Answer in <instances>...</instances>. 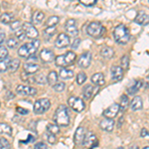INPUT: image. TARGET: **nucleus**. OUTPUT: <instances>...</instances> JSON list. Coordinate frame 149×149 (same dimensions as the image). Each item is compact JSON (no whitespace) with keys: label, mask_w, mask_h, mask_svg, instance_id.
I'll return each instance as SVG.
<instances>
[{"label":"nucleus","mask_w":149,"mask_h":149,"mask_svg":"<svg viewBox=\"0 0 149 149\" xmlns=\"http://www.w3.org/2000/svg\"><path fill=\"white\" fill-rule=\"evenodd\" d=\"M40 46V41L39 40H34L30 43H26V44L22 45L18 49V55L22 58H30L32 56H35L37 53L38 48Z\"/></svg>","instance_id":"f257e3e1"},{"label":"nucleus","mask_w":149,"mask_h":149,"mask_svg":"<svg viewBox=\"0 0 149 149\" xmlns=\"http://www.w3.org/2000/svg\"><path fill=\"white\" fill-rule=\"evenodd\" d=\"M54 120L59 126H68L70 124V115L68 107L64 104H61L56 109L54 115Z\"/></svg>","instance_id":"f03ea898"},{"label":"nucleus","mask_w":149,"mask_h":149,"mask_svg":"<svg viewBox=\"0 0 149 149\" xmlns=\"http://www.w3.org/2000/svg\"><path fill=\"white\" fill-rule=\"evenodd\" d=\"M113 37L118 44H127L128 41L130 40V33H129L128 28L123 24L116 26L113 31Z\"/></svg>","instance_id":"7ed1b4c3"},{"label":"nucleus","mask_w":149,"mask_h":149,"mask_svg":"<svg viewBox=\"0 0 149 149\" xmlns=\"http://www.w3.org/2000/svg\"><path fill=\"white\" fill-rule=\"evenodd\" d=\"M74 60H76V54L72 51H69L65 55L57 56L56 60H55V63H56V66L61 67V68L63 69L68 66H71L74 62Z\"/></svg>","instance_id":"20e7f679"},{"label":"nucleus","mask_w":149,"mask_h":149,"mask_svg":"<svg viewBox=\"0 0 149 149\" xmlns=\"http://www.w3.org/2000/svg\"><path fill=\"white\" fill-rule=\"evenodd\" d=\"M104 31L105 29L102 27V25L100 22H91L86 27V33L93 38L102 37Z\"/></svg>","instance_id":"39448f33"},{"label":"nucleus","mask_w":149,"mask_h":149,"mask_svg":"<svg viewBox=\"0 0 149 149\" xmlns=\"http://www.w3.org/2000/svg\"><path fill=\"white\" fill-rule=\"evenodd\" d=\"M51 107V102L48 98H40L34 103V112L36 114H42L46 112Z\"/></svg>","instance_id":"423d86ee"},{"label":"nucleus","mask_w":149,"mask_h":149,"mask_svg":"<svg viewBox=\"0 0 149 149\" xmlns=\"http://www.w3.org/2000/svg\"><path fill=\"white\" fill-rule=\"evenodd\" d=\"M68 104L69 107H71L72 109H74V111L77 112H81L85 109L86 105H85V102L81 98L78 97H70L69 100H68Z\"/></svg>","instance_id":"0eeeda50"},{"label":"nucleus","mask_w":149,"mask_h":149,"mask_svg":"<svg viewBox=\"0 0 149 149\" xmlns=\"http://www.w3.org/2000/svg\"><path fill=\"white\" fill-rule=\"evenodd\" d=\"M119 111H120V107H119V104H117V103H112L110 107H109L103 111V116H104L105 118L112 119L116 116Z\"/></svg>","instance_id":"6e6552de"},{"label":"nucleus","mask_w":149,"mask_h":149,"mask_svg":"<svg viewBox=\"0 0 149 149\" xmlns=\"http://www.w3.org/2000/svg\"><path fill=\"white\" fill-rule=\"evenodd\" d=\"M22 29L25 31L26 35H27L28 38H31V39H35L39 36V32L36 29V27L34 25H32L31 23L25 22L22 25Z\"/></svg>","instance_id":"1a4fd4ad"},{"label":"nucleus","mask_w":149,"mask_h":149,"mask_svg":"<svg viewBox=\"0 0 149 149\" xmlns=\"http://www.w3.org/2000/svg\"><path fill=\"white\" fill-rule=\"evenodd\" d=\"M86 128L85 127H78L76 132H74V141L77 145H83L85 143L86 140Z\"/></svg>","instance_id":"9d476101"},{"label":"nucleus","mask_w":149,"mask_h":149,"mask_svg":"<svg viewBox=\"0 0 149 149\" xmlns=\"http://www.w3.org/2000/svg\"><path fill=\"white\" fill-rule=\"evenodd\" d=\"M91 62H92V54L90 52H86L81 54L78 60V65L81 69H86L90 67Z\"/></svg>","instance_id":"9b49d317"},{"label":"nucleus","mask_w":149,"mask_h":149,"mask_svg":"<svg viewBox=\"0 0 149 149\" xmlns=\"http://www.w3.org/2000/svg\"><path fill=\"white\" fill-rule=\"evenodd\" d=\"M70 45V37L66 33H61L55 41V46L59 49H64Z\"/></svg>","instance_id":"f8f14e48"},{"label":"nucleus","mask_w":149,"mask_h":149,"mask_svg":"<svg viewBox=\"0 0 149 149\" xmlns=\"http://www.w3.org/2000/svg\"><path fill=\"white\" fill-rule=\"evenodd\" d=\"M65 29H66L67 33L71 36H77L79 34L77 22L74 19H69V20H67L66 24H65Z\"/></svg>","instance_id":"ddd939ff"},{"label":"nucleus","mask_w":149,"mask_h":149,"mask_svg":"<svg viewBox=\"0 0 149 149\" xmlns=\"http://www.w3.org/2000/svg\"><path fill=\"white\" fill-rule=\"evenodd\" d=\"M16 93L21 95H35L37 93V91L32 86L20 85L16 88Z\"/></svg>","instance_id":"4468645a"},{"label":"nucleus","mask_w":149,"mask_h":149,"mask_svg":"<svg viewBox=\"0 0 149 149\" xmlns=\"http://www.w3.org/2000/svg\"><path fill=\"white\" fill-rule=\"evenodd\" d=\"M110 74H111L112 81H119L123 78V68L120 66H112L110 69Z\"/></svg>","instance_id":"2eb2a0df"},{"label":"nucleus","mask_w":149,"mask_h":149,"mask_svg":"<svg viewBox=\"0 0 149 149\" xmlns=\"http://www.w3.org/2000/svg\"><path fill=\"white\" fill-rule=\"evenodd\" d=\"M40 57H41V60H42L44 63H51L52 61L56 60L54 52H53L52 50H50V49L42 50L41 53H40Z\"/></svg>","instance_id":"dca6fc26"},{"label":"nucleus","mask_w":149,"mask_h":149,"mask_svg":"<svg viewBox=\"0 0 149 149\" xmlns=\"http://www.w3.org/2000/svg\"><path fill=\"white\" fill-rule=\"evenodd\" d=\"M24 68V71L27 74H35L39 71L40 69V66L38 65L36 62H26L23 66Z\"/></svg>","instance_id":"f3484780"},{"label":"nucleus","mask_w":149,"mask_h":149,"mask_svg":"<svg viewBox=\"0 0 149 149\" xmlns=\"http://www.w3.org/2000/svg\"><path fill=\"white\" fill-rule=\"evenodd\" d=\"M134 21L141 26H146L149 24V15L148 14H146L145 12L140 11L137 15H136Z\"/></svg>","instance_id":"a211bd4d"},{"label":"nucleus","mask_w":149,"mask_h":149,"mask_svg":"<svg viewBox=\"0 0 149 149\" xmlns=\"http://www.w3.org/2000/svg\"><path fill=\"white\" fill-rule=\"evenodd\" d=\"M100 127L104 131L110 132L114 127V121L109 118H104L100 122Z\"/></svg>","instance_id":"6ab92c4d"},{"label":"nucleus","mask_w":149,"mask_h":149,"mask_svg":"<svg viewBox=\"0 0 149 149\" xmlns=\"http://www.w3.org/2000/svg\"><path fill=\"white\" fill-rule=\"evenodd\" d=\"M142 84H143V81L141 80L134 81V83L127 88V93H128V95H134V93H136L139 91V88L142 86Z\"/></svg>","instance_id":"aec40b11"},{"label":"nucleus","mask_w":149,"mask_h":149,"mask_svg":"<svg viewBox=\"0 0 149 149\" xmlns=\"http://www.w3.org/2000/svg\"><path fill=\"white\" fill-rule=\"evenodd\" d=\"M142 100H141L140 97H134L133 100H131L130 103V107L133 111H136V110H140L142 109Z\"/></svg>","instance_id":"412c9836"},{"label":"nucleus","mask_w":149,"mask_h":149,"mask_svg":"<svg viewBox=\"0 0 149 149\" xmlns=\"http://www.w3.org/2000/svg\"><path fill=\"white\" fill-rule=\"evenodd\" d=\"M92 83L95 86H102L104 81V76L102 73H97L92 77Z\"/></svg>","instance_id":"4be33fe9"},{"label":"nucleus","mask_w":149,"mask_h":149,"mask_svg":"<svg viewBox=\"0 0 149 149\" xmlns=\"http://www.w3.org/2000/svg\"><path fill=\"white\" fill-rule=\"evenodd\" d=\"M59 76H60V78H62L63 80H68V79H72L74 77V72L70 69L63 68L60 70Z\"/></svg>","instance_id":"5701e85b"},{"label":"nucleus","mask_w":149,"mask_h":149,"mask_svg":"<svg viewBox=\"0 0 149 149\" xmlns=\"http://www.w3.org/2000/svg\"><path fill=\"white\" fill-rule=\"evenodd\" d=\"M44 13L41 11H36L34 12V14H33L32 16V22L34 25H39V24L42 23V21L44 20Z\"/></svg>","instance_id":"b1692460"},{"label":"nucleus","mask_w":149,"mask_h":149,"mask_svg":"<svg viewBox=\"0 0 149 149\" xmlns=\"http://www.w3.org/2000/svg\"><path fill=\"white\" fill-rule=\"evenodd\" d=\"M0 132H1L2 135H6L11 137L12 136V128L9 124L4 123V122H1L0 124Z\"/></svg>","instance_id":"393cba45"},{"label":"nucleus","mask_w":149,"mask_h":149,"mask_svg":"<svg viewBox=\"0 0 149 149\" xmlns=\"http://www.w3.org/2000/svg\"><path fill=\"white\" fill-rule=\"evenodd\" d=\"M14 14L10 12H5L1 15V23L2 24H10L14 22Z\"/></svg>","instance_id":"a878e982"},{"label":"nucleus","mask_w":149,"mask_h":149,"mask_svg":"<svg viewBox=\"0 0 149 149\" xmlns=\"http://www.w3.org/2000/svg\"><path fill=\"white\" fill-rule=\"evenodd\" d=\"M11 62H12V60L9 57L0 60V71H1V73H4V72H6L7 70L9 69Z\"/></svg>","instance_id":"bb28decb"},{"label":"nucleus","mask_w":149,"mask_h":149,"mask_svg":"<svg viewBox=\"0 0 149 149\" xmlns=\"http://www.w3.org/2000/svg\"><path fill=\"white\" fill-rule=\"evenodd\" d=\"M100 54H102V56L103 58H105V59H111L114 55V51H113V49L110 47H104L102 49Z\"/></svg>","instance_id":"cd10ccee"},{"label":"nucleus","mask_w":149,"mask_h":149,"mask_svg":"<svg viewBox=\"0 0 149 149\" xmlns=\"http://www.w3.org/2000/svg\"><path fill=\"white\" fill-rule=\"evenodd\" d=\"M58 74L55 71H51L48 74V84L50 86H54L58 83Z\"/></svg>","instance_id":"c85d7f7f"},{"label":"nucleus","mask_w":149,"mask_h":149,"mask_svg":"<svg viewBox=\"0 0 149 149\" xmlns=\"http://www.w3.org/2000/svg\"><path fill=\"white\" fill-rule=\"evenodd\" d=\"M93 86L92 85H88L86 86L85 88H84L83 90V93H84V97L86 98V100H88V98L92 97L93 93Z\"/></svg>","instance_id":"c756f323"},{"label":"nucleus","mask_w":149,"mask_h":149,"mask_svg":"<svg viewBox=\"0 0 149 149\" xmlns=\"http://www.w3.org/2000/svg\"><path fill=\"white\" fill-rule=\"evenodd\" d=\"M35 83L39 84V85H45L48 83V77L45 76L44 74H39L34 78Z\"/></svg>","instance_id":"7c9ffc66"},{"label":"nucleus","mask_w":149,"mask_h":149,"mask_svg":"<svg viewBox=\"0 0 149 149\" xmlns=\"http://www.w3.org/2000/svg\"><path fill=\"white\" fill-rule=\"evenodd\" d=\"M60 22V18L58 16H51L47 20L46 25L47 27H56V25Z\"/></svg>","instance_id":"2f4dec72"},{"label":"nucleus","mask_w":149,"mask_h":149,"mask_svg":"<svg viewBox=\"0 0 149 149\" xmlns=\"http://www.w3.org/2000/svg\"><path fill=\"white\" fill-rule=\"evenodd\" d=\"M128 97H127V95H121V102H120V104H119V107H120V111L123 112L124 110L127 109V107H128Z\"/></svg>","instance_id":"473e14b6"},{"label":"nucleus","mask_w":149,"mask_h":149,"mask_svg":"<svg viewBox=\"0 0 149 149\" xmlns=\"http://www.w3.org/2000/svg\"><path fill=\"white\" fill-rule=\"evenodd\" d=\"M47 130L49 133L51 134H57L60 132V128L58 124H54V123H49L47 126Z\"/></svg>","instance_id":"72a5a7b5"},{"label":"nucleus","mask_w":149,"mask_h":149,"mask_svg":"<svg viewBox=\"0 0 149 149\" xmlns=\"http://www.w3.org/2000/svg\"><path fill=\"white\" fill-rule=\"evenodd\" d=\"M93 142H95L97 143V137H95V134H88V136L86 137V140H85V145H92V144L93 143Z\"/></svg>","instance_id":"f704fd0d"},{"label":"nucleus","mask_w":149,"mask_h":149,"mask_svg":"<svg viewBox=\"0 0 149 149\" xmlns=\"http://www.w3.org/2000/svg\"><path fill=\"white\" fill-rule=\"evenodd\" d=\"M7 46L10 49H15L18 46V39H16L14 37H10L7 41Z\"/></svg>","instance_id":"c9c22d12"},{"label":"nucleus","mask_w":149,"mask_h":149,"mask_svg":"<svg viewBox=\"0 0 149 149\" xmlns=\"http://www.w3.org/2000/svg\"><path fill=\"white\" fill-rule=\"evenodd\" d=\"M19 66H20V61H19L18 59H14V60H12L10 67H9V70H10V72H12V73H14V72L17 71Z\"/></svg>","instance_id":"e433bc0d"},{"label":"nucleus","mask_w":149,"mask_h":149,"mask_svg":"<svg viewBox=\"0 0 149 149\" xmlns=\"http://www.w3.org/2000/svg\"><path fill=\"white\" fill-rule=\"evenodd\" d=\"M10 148H11L10 142L6 138L4 137L0 138V149H10Z\"/></svg>","instance_id":"4c0bfd02"},{"label":"nucleus","mask_w":149,"mask_h":149,"mask_svg":"<svg viewBox=\"0 0 149 149\" xmlns=\"http://www.w3.org/2000/svg\"><path fill=\"white\" fill-rule=\"evenodd\" d=\"M53 88L55 90V92L62 93L65 90V88H66V85H65V83H63V81H58L56 85L53 86Z\"/></svg>","instance_id":"58836bf2"},{"label":"nucleus","mask_w":149,"mask_h":149,"mask_svg":"<svg viewBox=\"0 0 149 149\" xmlns=\"http://www.w3.org/2000/svg\"><path fill=\"white\" fill-rule=\"evenodd\" d=\"M86 73L81 72V73L78 74V76H77V83H78V85H83V84L86 81Z\"/></svg>","instance_id":"ea45409f"},{"label":"nucleus","mask_w":149,"mask_h":149,"mask_svg":"<svg viewBox=\"0 0 149 149\" xmlns=\"http://www.w3.org/2000/svg\"><path fill=\"white\" fill-rule=\"evenodd\" d=\"M15 36H16V38H17L18 40H20V41L25 40V38L27 37V35H26L25 31H24L23 29H20V30H17V31H16Z\"/></svg>","instance_id":"a19ab883"},{"label":"nucleus","mask_w":149,"mask_h":149,"mask_svg":"<svg viewBox=\"0 0 149 149\" xmlns=\"http://www.w3.org/2000/svg\"><path fill=\"white\" fill-rule=\"evenodd\" d=\"M97 2V0H80V3L86 7H91V6L95 5Z\"/></svg>","instance_id":"79ce46f5"},{"label":"nucleus","mask_w":149,"mask_h":149,"mask_svg":"<svg viewBox=\"0 0 149 149\" xmlns=\"http://www.w3.org/2000/svg\"><path fill=\"white\" fill-rule=\"evenodd\" d=\"M55 33H56V27H47L44 30V34L49 36V37H52Z\"/></svg>","instance_id":"37998d69"},{"label":"nucleus","mask_w":149,"mask_h":149,"mask_svg":"<svg viewBox=\"0 0 149 149\" xmlns=\"http://www.w3.org/2000/svg\"><path fill=\"white\" fill-rule=\"evenodd\" d=\"M8 56V51H7V49L4 46H1L0 47V60L2 59H5Z\"/></svg>","instance_id":"c03bdc74"},{"label":"nucleus","mask_w":149,"mask_h":149,"mask_svg":"<svg viewBox=\"0 0 149 149\" xmlns=\"http://www.w3.org/2000/svg\"><path fill=\"white\" fill-rule=\"evenodd\" d=\"M10 28L12 29V30H14V31H17L19 28H20V21H18V20H15L13 23H11V25H10Z\"/></svg>","instance_id":"a18cd8bd"},{"label":"nucleus","mask_w":149,"mask_h":149,"mask_svg":"<svg viewBox=\"0 0 149 149\" xmlns=\"http://www.w3.org/2000/svg\"><path fill=\"white\" fill-rule=\"evenodd\" d=\"M121 65H122V68H127L128 67V57L123 56L121 58Z\"/></svg>","instance_id":"49530a36"},{"label":"nucleus","mask_w":149,"mask_h":149,"mask_svg":"<svg viewBox=\"0 0 149 149\" xmlns=\"http://www.w3.org/2000/svg\"><path fill=\"white\" fill-rule=\"evenodd\" d=\"M34 149H48V147L44 142H38L35 144Z\"/></svg>","instance_id":"de8ad7c7"},{"label":"nucleus","mask_w":149,"mask_h":149,"mask_svg":"<svg viewBox=\"0 0 149 149\" xmlns=\"http://www.w3.org/2000/svg\"><path fill=\"white\" fill-rule=\"evenodd\" d=\"M16 111H17L19 114H23V115L29 113V110L28 109H23V107H17V109H16Z\"/></svg>","instance_id":"09e8293b"},{"label":"nucleus","mask_w":149,"mask_h":149,"mask_svg":"<svg viewBox=\"0 0 149 149\" xmlns=\"http://www.w3.org/2000/svg\"><path fill=\"white\" fill-rule=\"evenodd\" d=\"M48 141L51 144H55V142H56V136H55V134L49 133V135H48Z\"/></svg>","instance_id":"8fccbe9b"},{"label":"nucleus","mask_w":149,"mask_h":149,"mask_svg":"<svg viewBox=\"0 0 149 149\" xmlns=\"http://www.w3.org/2000/svg\"><path fill=\"white\" fill-rule=\"evenodd\" d=\"M81 44V40L80 39H76L74 40V42L73 43V45H72V48L73 49H78L79 48V45Z\"/></svg>","instance_id":"3c124183"},{"label":"nucleus","mask_w":149,"mask_h":149,"mask_svg":"<svg viewBox=\"0 0 149 149\" xmlns=\"http://www.w3.org/2000/svg\"><path fill=\"white\" fill-rule=\"evenodd\" d=\"M141 137H146V136H149L148 131L146 130V128H142L141 129V133H140Z\"/></svg>","instance_id":"603ef678"},{"label":"nucleus","mask_w":149,"mask_h":149,"mask_svg":"<svg viewBox=\"0 0 149 149\" xmlns=\"http://www.w3.org/2000/svg\"><path fill=\"white\" fill-rule=\"evenodd\" d=\"M0 35H1V38H0V44H1V46H3V42H4V39H5V34H4L3 31H1V32H0Z\"/></svg>","instance_id":"864d4df0"},{"label":"nucleus","mask_w":149,"mask_h":149,"mask_svg":"<svg viewBox=\"0 0 149 149\" xmlns=\"http://www.w3.org/2000/svg\"><path fill=\"white\" fill-rule=\"evenodd\" d=\"M34 140V137H33V136H29V138H27L26 139V140H21L20 142L21 143H29V142H31V141H33Z\"/></svg>","instance_id":"5fc2aeb1"},{"label":"nucleus","mask_w":149,"mask_h":149,"mask_svg":"<svg viewBox=\"0 0 149 149\" xmlns=\"http://www.w3.org/2000/svg\"><path fill=\"white\" fill-rule=\"evenodd\" d=\"M129 149H139V148H138L137 145H135V144H134V145H131L130 147H129Z\"/></svg>","instance_id":"6e6d98bb"},{"label":"nucleus","mask_w":149,"mask_h":149,"mask_svg":"<svg viewBox=\"0 0 149 149\" xmlns=\"http://www.w3.org/2000/svg\"><path fill=\"white\" fill-rule=\"evenodd\" d=\"M146 88H149V76L146 79Z\"/></svg>","instance_id":"4d7b16f0"},{"label":"nucleus","mask_w":149,"mask_h":149,"mask_svg":"<svg viewBox=\"0 0 149 149\" xmlns=\"http://www.w3.org/2000/svg\"><path fill=\"white\" fill-rule=\"evenodd\" d=\"M143 149H149V146H145V147H144Z\"/></svg>","instance_id":"13d9d810"},{"label":"nucleus","mask_w":149,"mask_h":149,"mask_svg":"<svg viewBox=\"0 0 149 149\" xmlns=\"http://www.w3.org/2000/svg\"><path fill=\"white\" fill-rule=\"evenodd\" d=\"M116 149H124L123 147H118V148H116Z\"/></svg>","instance_id":"bf43d9fd"}]
</instances>
